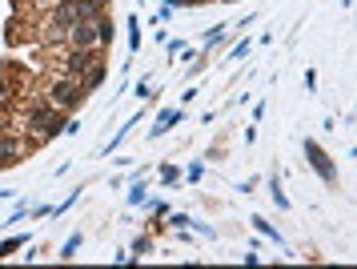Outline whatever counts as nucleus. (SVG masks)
I'll list each match as a JSON object with an SVG mask.
<instances>
[{"label": "nucleus", "instance_id": "1", "mask_svg": "<svg viewBox=\"0 0 357 269\" xmlns=\"http://www.w3.org/2000/svg\"><path fill=\"white\" fill-rule=\"evenodd\" d=\"M24 129L33 133V141H52L56 133H65L68 129V112H61L56 105H49V101H36L33 109L24 112Z\"/></svg>", "mask_w": 357, "mask_h": 269}, {"label": "nucleus", "instance_id": "8", "mask_svg": "<svg viewBox=\"0 0 357 269\" xmlns=\"http://www.w3.org/2000/svg\"><path fill=\"white\" fill-rule=\"evenodd\" d=\"M253 225H257L261 233H269V238H273V241H277V245H281V238H277L273 229H269V221H261V217H253Z\"/></svg>", "mask_w": 357, "mask_h": 269}, {"label": "nucleus", "instance_id": "5", "mask_svg": "<svg viewBox=\"0 0 357 269\" xmlns=\"http://www.w3.org/2000/svg\"><path fill=\"white\" fill-rule=\"evenodd\" d=\"M177 121H181V109H165V112H161V121L153 125V137H161L165 129H173Z\"/></svg>", "mask_w": 357, "mask_h": 269}, {"label": "nucleus", "instance_id": "9", "mask_svg": "<svg viewBox=\"0 0 357 269\" xmlns=\"http://www.w3.org/2000/svg\"><path fill=\"white\" fill-rule=\"evenodd\" d=\"M269 189H273V201H277V205H281V209L289 205V201H285V193H281V185H277V181H273V185H269Z\"/></svg>", "mask_w": 357, "mask_h": 269}, {"label": "nucleus", "instance_id": "4", "mask_svg": "<svg viewBox=\"0 0 357 269\" xmlns=\"http://www.w3.org/2000/svg\"><path fill=\"white\" fill-rule=\"evenodd\" d=\"M20 153H24L20 137H8V133H0V169H4V165H13V161H20Z\"/></svg>", "mask_w": 357, "mask_h": 269}, {"label": "nucleus", "instance_id": "7", "mask_svg": "<svg viewBox=\"0 0 357 269\" xmlns=\"http://www.w3.org/2000/svg\"><path fill=\"white\" fill-rule=\"evenodd\" d=\"M20 245H24V238H17V241H4V245H0V257H8V254H17Z\"/></svg>", "mask_w": 357, "mask_h": 269}, {"label": "nucleus", "instance_id": "2", "mask_svg": "<svg viewBox=\"0 0 357 269\" xmlns=\"http://www.w3.org/2000/svg\"><path fill=\"white\" fill-rule=\"evenodd\" d=\"M84 96H89V89H84L81 80L77 77H61V73H56V80L49 85V96H45V101L56 105L61 112H77L84 105Z\"/></svg>", "mask_w": 357, "mask_h": 269}, {"label": "nucleus", "instance_id": "6", "mask_svg": "<svg viewBox=\"0 0 357 269\" xmlns=\"http://www.w3.org/2000/svg\"><path fill=\"white\" fill-rule=\"evenodd\" d=\"M132 254H153V241H149V238H137V241H132Z\"/></svg>", "mask_w": 357, "mask_h": 269}, {"label": "nucleus", "instance_id": "10", "mask_svg": "<svg viewBox=\"0 0 357 269\" xmlns=\"http://www.w3.org/2000/svg\"><path fill=\"white\" fill-rule=\"evenodd\" d=\"M177 4H185V8H197V4H205V0H177Z\"/></svg>", "mask_w": 357, "mask_h": 269}, {"label": "nucleus", "instance_id": "3", "mask_svg": "<svg viewBox=\"0 0 357 269\" xmlns=\"http://www.w3.org/2000/svg\"><path fill=\"white\" fill-rule=\"evenodd\" d=\"M305 157H309V165L321 173V181H337V169H333V161H329V153H325L317 141H305Z\"/></svg>", "mask_w": 357, "mask_h": 269}, {"label": "nucleus", "instance_id": "11", "mask_svg": "<svg viewBox=\"0 0 357 269\" xmlns=\"http://www.w3.org/2000/svg\"><path fill=\"white\" fill-rule=\"evenodd\" d=\"M225 4H229V0H225Z\"/></svg>", "mask_w": 357, "mask_h": 269}]
</instances>
